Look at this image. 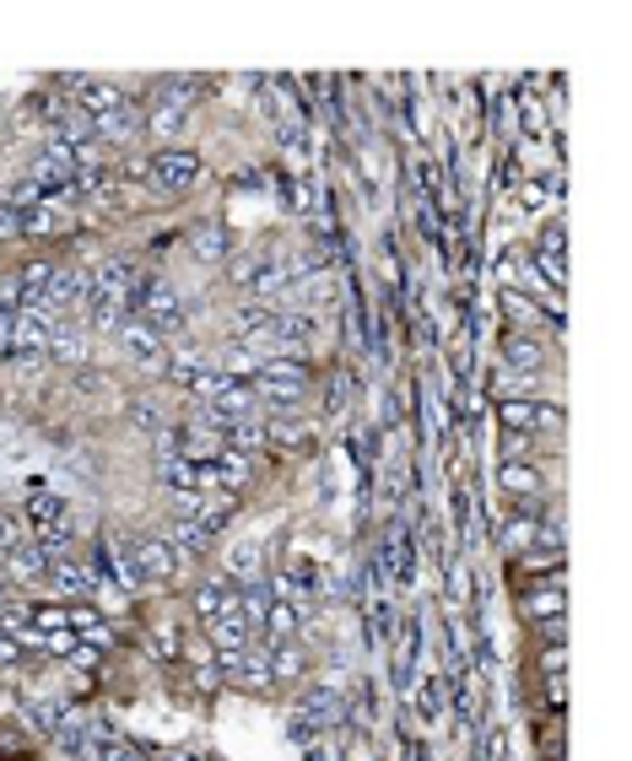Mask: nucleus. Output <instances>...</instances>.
<instances>
[{
  "label": "nucleus",
  "mask_w": 632,
  "mask_h": 761,
  "mask_svg": "<svg viewBox=\"0 0 632 761\" xmlns=\"http://www.w3.org/2000/svg\"><path fill=\"white\" fill-rule=\"evenodd\" d=\"M249 389L260 406H293L314 389V367H309V357H265L260 373L249 378Z\"/></svg>",
  "instance_id": "nucleus-1"
},
{
  "label": "nucleus",
  "mask_w": 632,
  "mask_h": 761,
  "mask_svg": "<svg viewBox=\"0 0 632 761\" xmlns=\"http://www.w3.org/2000/svg\"><path fill=\"white\" fill-rule=\"evenodd\" d=\"M131 313H136L141 324H152L162 340L184 329V303H178V292H173L162 276H136V287H131Z\"/></svg>",
  "instance_id": "nucleus-2"
},
{
  "label": "nucleus",
  "mask_w": 632,
  "mask_h": 761,
  "mask_svg": "<svg viewBox=\"0 0 632 761\" xmlns=\"http://www.w3.org/2000/svg\"><path fill=\"white\" fill-rule=\"evenodd\" d=\"M379 567L389 578V589H411L417 584V524L411 519H395L384 546H379Z\"/></svg>",
  "instance_id": "nucleus-3"
},
{
  "label": "nucleus",
  "mask_w": 632,
  "mask_h": 761,
  "mask_svg": "<svg viewBox=\"0 0 632 761\" xmlns=\"http://www.w3.org/2000/svg\"><path fill=\"white\" fill-rule=\"evenodd\" d=\"M125 557H131V567H136L141 584H168V578H178V546H173L168 535H141V540H131Z\"/></svg>",
  "instance_id": "nucleus-4"
},
{
  "label": "nucleus",
  "mask_w": 632,
  "mask_h": 761,
  "mask_svg": "<svg viewBox=\"0 0 632 761\" xmlns=\"http://www.w3.org/2000/svg\"><path fill=\"white\" fill-rule=\"evenodd\" d=\"M346 719V697H340V686L335 681H324V686H314L309 697H303V708H298V724H293V735L309 746L319 729H335Z\"/></svg>",
  "instance_id": "nucleus-5"
},
{
  "label": "nucleus",
  "mask_w": 632,
  "mask_h": 761,
  "mask_svg": "<svg viewBox=\"0 0 632 761\" xmlns=\"http://www.w3.org/2000/svg\"><path fill=\"white\" fill-rule=\"evenodd\" d=\"M195 615L211 626V621H244V589L233 578H206L195 595H189Z\"/></svg>",
  "instance_id": "nucleus-6"
},
{
  "label": "nucleus",
  "mask_w": 632,
  "mask_h": 761,
  "mask_svg": "<svg viewBox=\"0 0 632 761\" xmlns=\"http://www.w3.org/2000/svg\"><path fill=\"white\" fill-rule=\"evenodd\" d=\"M497 422L503 433H557L562 427V406H541V400H497Z\"/></svg>",
  "instance_id": "nucleus-7"
},
{
  "label": "nucleus",
  "mask_w": 632,
  "mask_h": 761,
  "mask_svg": "<svg viewBox=\"0 0 632 761\" xmlns=\"http://www.w3.org/2000/svg\"><path fill=\"white\" fill-rule=\"evenodd\" d=\"M114 335H120L125 357H131V362H141V367H152V373H162V367H168V357H173V351H168V340H162L152 324H141L136 313H125V324H120Z\"/></svg>",
  "instance_id": "nucleus-8"
},
{
  "label": "nucleus",
  "mask_w": 632,
  "mask_h": 761,
  "mask_svg": "<svg viewBox=\"0 0 632 761\" xmlns=\"http://www.w3.org/2000/svg\"><path fill=\"white\" fill-rule=\"evenodd\" d=\"M389 637H395V691L411 702L417 697V670H422V621H400Z\"/></svg>",
  "instance_id": "nucleus-9"
},
{
  "label": "nucleus",
  "mask_w": 632,
  "mask_h": 761,
  "mask_svg": "<svg viewBox=\"0 0 632 761\" xmlns=\"http://www.w3.org/2000/svg\"><path fill=\"white\" fill-rule=\"evenodd\" d=\"M200 173H206V157L195 152V147H162L152 157V178H158L162 189H195Z\"/></svg>",
  "instance_id": "nucleus-10"
},
{
  "label": "nucleus",
  "mask_w": 632,
  "mask_h": 761,
  "mask_svg": "<svg viewBox=\"0 0 632 761\" xmlns=\"http://www.w3.org/2000/svg\"><path fill=\"white\" fill-rule=\"evenodd\" d=\"M568 610V589H562V573H546V578H530L524 589H519V615L524 621H552V615H562Z\"/></svg>",
  "instance_id": "nucleus-11"
},
{
  "label": "nucleus",
  "mask_w": 632,
  "mask_h": 761,
  "mask_svg": "<svg viewBox=\"0 0 632 761\" xmlns=\"http://www.w3.org/2000/svg\"><path fill=\"white\" fill-rule=\"evenodd\" d=\"M497 546L508 557H524L541 546V502H513V513L497 524Z\"/></svg>",
  "instance_id": "nucleus-12"
},
{
  "label": "nucleus",
  "mask_w": 632,
  "mask_h": 761,
  "mask_svg": "<svg viewBox=\"0 0 632 761\" xmlns=\"http://www.w3.org/2000/svg\"><path fill=\"white\" fill-rule=\"evenodd\" d=\"M22 519H27L33 540H49V535H65V529H71V502L54 497V491H33V497L22 502Z\"/></svg>",
  "instance_id": "nucleus-13"
},
{
  "label": "nucleus",
  "mask_w": 632,
  "mask_h": 761,
  "mask_svg": "<svg viewBox=\"0 0 632 761\" xmlns=\"http://www.w3.org/2000/svg\"><path fill=\"white\" fill-rule=\"evenodd\" d=\"M162 486H168L173 497H206V491H216V481H211V459L200 464V459L168 454L162 459Z\"/></svg>",
  "instance_id": "nucleus-14"
},
{
  "label": "nucleus",
  "mask_w": 632,
  "mask_h": 761,
  "mask_svg": "<svg viewBox=\"0 0 632 761\" xmlns=\"http://www.w3.org/2000/svg\"><path fill=\"white\" fill-rule=\"evenodd\" d=\"M216 670H227L238 686H249V691H271L276 686V675H271V659L260 653V648H238V653H216Z\"/></svg>",
  "instance_id": "nucleus-15"
},
{
  "label": "nucleus",
  "mask_w": 632,
  "mask_h": 761,
  "mask_svg": "<svg viewBox=\"0 0 632 761\" xmlns=\"http://www.w3.org/2000/svg\"><path fill=\"white\" fill-rule=\"evenodd\" d=\"M497 357H503V367L519 373V378H535V373L546 367V351H541V340H535L530 329H508L503 346H497Z\"/></svg>",
  "instance_id": "nucleus-16"
},
{
  "label": "nucleus",
  "mask_w": 632,
  "mask_h": 761,
  "mask_svg": "<svg viewBox=\"0 0 632 761\" xmlns=\"http://www.w3.org/2000/svg\"><path fill=\"white\" fill-rule=\"evenodd\" d=\"M65 92H71V103L82 109V114H109V109H125L131 98H125V87H114V82H87V76H76V82H65Z\"/></svg>",
  "instance_id": "nucleus-17"
},
{
  "label": "nucleus",
  "mask_w": 632,
  "mask_h": 761,
  "mask_svg": "<svg viewBox=\"0 0 632 761\" xmlns=\"http://www.w3.org/2000/svg\"><path fill=\"white\" fill-rule=\"evenodd\" d=\"M497 486H503V497H513V502H541V497H546V475H541L535 464H524V459H503V464H497Z\"/></svg>",
  "instance_id": "nucleus-18"
},
{
  "label": "nucleus",
  "mask_w": 632,
  "mask_h": 761,
  "mask_svg": "<svg viewBox=\"0 0 632 761\" xmlns=\"http://www.w3.org/2000/svg\"><path fill=\"white\" fill-rule=\"evenodd\" d=\"M0 584H22V589H33V584H49V557L27 540V546H16L11 557H0Z\"/></svg>",
  "instance_id": "nucleus-19"
},
{
  "label": "nucleus",
  "mask_w": 632,
  "mask_h": 761,
  "mask_svg": "<svg viewBox=\"0 0 632 761\" xmlns=\"http://www.w3.org/2000/svg\"><path fill=\"white\" fill-rule=\"evenodd\" d=\"M49 584H54L65 600H76V606H82V600H92V595L103 589V584H98V573H92L87 562H76V557H60V562H49Z\"/></svg>",
  "instance_id": "nucleus-20"
},
{
  "label": "nucleus",
  "mask_w": 632,
  "mask_h": 761,
  "mask_svg": "<svg viewBox=\"0 0 632 761\" xmlns=\"http://www.w3.org/2000/svg\"><path fill=\"white\" fill-rule=\"evenodd\" d=\"M87 567L98 573V584H103V578H109V584H120L114 595H136V589H141V578H136L131 557H120V551H114V540H103V546L92 551V562H87Z\"/></svg>",
  "instance_id": "nucleus-21"
},
{
  "label": "nucleus",
  "mask_w": 632,
  "mask_h": 761,
  "mask_svg": "<svg viewBox=\"0 0 632 761\" xmlns=\"http://www.w3.org/2000/svg\"><path fill=\"white\" fill-rule=\"evenodd\" d=\"M147 130V114L136 109V103H125V109H109V114H98L92 120V136H98V147L103 141H131V136H141Z\"/></svg>",
  "instance_id": "nucleus-22"
},
{
  "label": "nucleus",
  "mask_w": 632,
  "mask_h": 761,
  "mask_svg": "<svg viewBox=\"0 0 632 761\" xmlns=\"http://www.w3.org/2000/svg\"><path fill=\"white\" fill-rule=\"evenodd\" d=\"M65 621H71V632H76V637H82L87 648H114V626L103 621V610H92L87 600L65 610Z\"/></svg>",
  "instance_id": "nucleus-23"
},
{
  "label": "nucleus",
  "mask_w": 632,
  "mask_h": 761,
  "mask_svg": "<svg viewBox=\"0 0 632 761\" xmlns=\"http://www.w3.org/2000/svg\"><path fill=\"white\" fill-rule=\"evenodd\" d=\"M260 632H265V643H293V637L303 632V610L271 600V606H265V615H260Z\"/></svg>",
  "instance_id": "nucleus-24"
},
{
  "label": "nucleus",
  "mask_w": 632,
  "mask_h": 761,
  "mask_svg": "<svg viewBox=\"0 0 632 761\" xmlns=\"http://www.w3.org/2000/svg\"><path fill=\"white\" fill-rule=\"evenodd\" d=\"M189 238H195V244H189V254H195L200 265L233 260V238H227V227H222V222H211V227H195Z\"/></svg>",
  "instance_id": "nucleus-25"
},
{
  "label": "nucleus",
  "mask_w": 632,
  "mask_h": 761,
  "mask_svg": "<svg viewBox=\"0 0 632 761\" xmlns=\"http://www.w3.org/2000/svg\"><path fill=\"white\" fill-rule=\"evenodd\" d=\"M54 362H65V367H76L82 357H87V335L76 329V324H54V335H49V346H44Z\"/></svg>",
  "instance_id": "nucleus-26"
},
{
  "label": "nucleus",
  "mask_w": 632,
  "mask_h": 761,
  "mask_svg": "<svg viewBox=\"0 0 632 761\" xmlns=\"http://www.w3.org/2000/svg\"><path fill=\"white\" fill-rule=\"evenodd\" d=\"M455 529H460V546H466V551L481 546V519H475V497H471L466 481L455 486Z\"/></svg>",
  "instance_id": "nucleus-27"
},
{
  "label": "nucleus",
  "mask_w": 632,
  "mask_h": 761,
  "mask_svg": "<svg viewBox=\"0 0 632 761\" xmlns=\"http://www.w3.org/2000/svg\"><path fill=\"white\" fill-rule=\"evenodd\" d=\"M233 324H238L244 335H276V329H282V308H271V303H244L238 313H233Z\"/></svg>",
  "instance_id": "nucleus-28"
},
{
  "label": "nucleus",
  "mask_w": 632,
  "mask_h": 761,
  "mask_svg": "<svg viewBox=\"0 0 632 761\" xmlns=\"http://www.w3.org/2000/svg\"><path fill=\"white\" fill-rule=\"evenodd\" d=\"M44 233H60V211H54L49 200L16 211V238H44Z\"/></svg>",
  "instance_id": "nucleus-29"
},
{
  "label": "nucleus",
  "mask_w": 632,
  "mask_h": 761,
  "mask_svg": "<svg viewBox=\"0 0 632 761\" xmlns=\"http://www.w3.org/2000/svg\"><path fill=\"white\" fill-rule=\"evenodd\" d=\"M206 637H211V648H216V653H238V648H249L255 626H249V621H211V626H206Z\"/></svg>",
  "instance_id": "nucleus-30"
},
{
  "label": "nucleus",
  "mask_w": 632,
  "mask_h": 761,
  "mask_svg": "<svg viewBox=\"0 0 632 761\" xmlns=\"http://www.w3.org/2000/svg\"><path fill=\"white\" fill-rule=\"evenodd\" d=\"M168 540H173L178 551H189V557H200V551L211 546V535H206V524H200V519H189V513H178V519H173V529H168Z\"/></svg>",
  "instance_id": "nucleus-31"
},
{
  "label": "nucleus",
  "mask_w": 632,
  "mask_h": 761,
  "mask_svg": "<svg viewBox=\"0 0 632 761\" xmlns=\"http://www.w3.org/2000/svg\"><path fill=\"white\" fill-rule=\"evenodd\" d=\"M524 573H535V578H546V573H562V562H568V551L562 546H535V551H524V557H513Z\"/></svg>",
  "instance_id": "nucleus-32"
},
{
  "label": "nucleus",
  "mask_w": 632,
  "mask_h": 761,
  "mask_svg": "<svg viewBox=\"0 0 632 761\" xmlns=\"http://www.w3.org/2000/svg\"><path fill=\"white\" fill-rule=\"evenodd\" d=\"M184 114H189L184 103H168V98H162L158 109L147 114V130H152V136H178V130H184Z\"/></svg>",
  "instance_id": "nucleus-33"
},
{
  "label": "nucleus",
  "mask_w": 632,
  "mask_h": 761,
  "mask_svg": "<svg viewBox=\"0 0 632 761\" xmlns=\"http://www.w3.org/2000/svg\"><path fill=\"white\" fill-rule=\"evenodd\" d=\"M60 265H49V260H27L16 276H22V292H27V303H38L44 298V287H49V276H54Z\"/></svg>",
  "instance_id": "nucleus-34"
},
{
  "label": "nucleus",
  "mask_w": 632,
  "mask_h": 761,
  "mask_svg": "<svg viewBox=\"0 0 632 761\" xmlns=\"http://www.w3.org/2000/svg\"><path fill=\"white\" fill-rule=\"evenodd\" d=\"M27 540H33L27 519H22V513H0V557H11V551L27 546Z\"/></svg>",
  "instance_id": "nucleus-35"
},
{
  "label": "nucleus",
  "mask_w": 632,
  "mask_h": 761,
  "mask_svg": "<svg viewBox=\"0 0 632 761\" xmlns=\"http://www.w3.org/2000/svg\"><path fill=\"white\" fill-rule=\"evenodd\" d=\"M557 195H562V178H535V184L524 189V205H530V211H546Z\"/></svg>",
  "instance_id": "nucleus-36"
},
{
  "label": "nucleus",
  "mask_w": 632,
  "mask_h": 761,
  "mask_svg": "<svg viewBox=\"0 0 632 761\" xmlns=\"http://www.w3.org/2000/svg\"><path fill=\"white\" fill-rule=\"evenodd\" d=\"M131 427H141V433H162L168 422L158 416V406H152V400H136V406H131Z\"/></svg>",
  "instance_id": "nucleus-37"
},
{
  "label": "nucleus",
  "mask_w": 632,
  "mask_h": 761,
  "mask_svg": "<svg viewBox=\"0 0 632 761\" xmlns=\"http://www.w3.org/2000/svg\"><path fill=\"white\" fill-rule=\"evenodd\" d=\"M265 438H271V444H293V449H298V444H309V427H298V422H271V427H265Z\"/></svg>",
  "instance_id": "nucleus-38"
},
{
  "label": "nucleus",
  "mask_w": 632,
  "mask_h": 761,
  "mask_svg": "<svg viewBox=\"0 0 632 761\" xmlns=\"http://www.w3.org/2000/svg\"><path fill=\"white\" fill-rule=\"evenodd\" d=\"M541 691H546V702H552V719H562V708H568V691H562V675H541Z\"/></svg>",
  "instance_id": "nucleus-39"
},
{
  "label": "nucleus",
  "mask_w": 632,
  "mask_h": 761,
  "mask_svg": "<svg viewBox=\"0 0 632 761\" xmlns=\"http://www.w3.org/2000/svg\"><path fill=\"white\" fill-rule=\"evenodd\" d=\"M466 595H471V573L455 562V567H449V606H460Z\"/></svg>",
  "instance_id": "nucleus-40"
},
{
  "label": "nucleus",
  "mask_w": 632,
  "mask_h": 761,
  "mask_svg": "<svg viewBox=\"0 0 632 761\" xmlns=\"http://www.w3.org/2000/svg\"><path fill=\"white\" fill-rule=\"evenodd\" d=\"M535 632H541V643H568V615H552V621H541Z\"/></svg>",
  "instance_id": "nucleus-41"
},
{
  "label": "nucleus",
  "mask_w": 632,
  "mask_h": 761,
  "mask_svg": "<svg viewBox=\"0 0 632 761\" xmlns=\"http://www.w3.org/2000/svg\"><path fill=\"white\" fill-rule=\"evenodd\" d=\"M216 681H222V670H216V659H200V670H195V686H200V691H211Z\"/></svg>",
  "instance_id": "nucleus-42"
},
{
  "label": "nucleus",
  "mask_w": 632,
  "mask_h": 761,
  "mask_svg": "<svg viewBox=\"0 0 632 761\" xmlns=\"http://www.w3.org/2000/svg\"><path fill=\"white\" fill-rule=\"evenodd\" d=\"M530 444H535L530 433H503V459H508V454H524Z\"/></svg>",
  "instance_id": "nucleus-43"
},
{
  "label": "nucleus",
  "mask_w": 632,
  "mask_h": 761,
  "mask_svg": "<svg viewBox=\"0 0 632 761\" xmlns=\"http://www.w3.org/2000/svg\"><path fill=\"white\" fill-rule=\"evenodd\" d=\"M11 238H16V211L0 200V244H11Z\"/></svg>",
  "instance_id": "nucleus-44"
},
{
  "label": "nucleus",
  "mask_w": 632,
  "mask_h": 761,
  "mask_svg": "<svg viewBox=\"0 0 632 761\" xmlns=\"http://www.w3.org/2000/svg\"><path fill=\"white\" fill-rule=\"evenodd\" d=\"M417 713H422V724H433V713H438V691H433V686L422 691V702H417Z\"/></svg>",
  "instance_id": "nucleus-45"
},
{
  "label": "nucleus",
  "mask_w": 632,
  "mask_h": 761,
  "mask_svg": "<svg viewBox=\"0 0 632 761\" xmlns=\"http://www.w3.org/2000/svg\"><path fill=\"white\" fill-rule=\"evenodd\" d=\"M152 653H162V659H173V653H178V637H173V632H162L158 643H152Z\"/></svg>",
  "instance_id": "nucleus-46"
},
{
  "label": "nucleus",
  "mask_w": 632,
  "mask_h": 761,
  "mask_svg": "<svg viewBox=\"0 0 632 761\" xmlns=\"http://www.w3.org/2000/svg\"><path fill=\"white\" fill-rule=\"evenodd\" d=\"M0 610H5V584H0Z\"/></svg>",
  "instance_id": "nucleus-47"
}]
</instances>
